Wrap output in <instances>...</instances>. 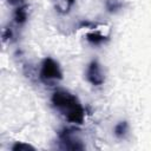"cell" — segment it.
<instances>
[{
	"label": "cell",
	"instance_id": "6da1fadb",
	"mask_svg": "<svg viewBox=\"0 0 151 151\" xmlns=\"http://www.w3.org/2000/svg\"><path fill=\"white\" fill-rule=\"evenodd\" d=\"M52 103L55 107L60 109L66 119L74 124H81L84 120V110L76 96L67 91L59 90L52 96Z\"/></svg>",
	"mask_w": 151,
	"mask_h": 151
},
{
	"label": "cell",
	"instance_id": "7a4b0ae2",
	"mask_svg": "<svg viewBox=\"0 0 151 151\" xmlns=\"http://www.w3.org/2000/svg\"><path fill=\"white\" fill-rule=\"evenodd\" d=\"M41 78L46 80L61 79V71L55 60L52 58H46L41 64Z\"/></svg>",
	"mask_w": 151,
	"mask_h": 151
},
{
	"label": "cell",
	"instance_id": "3957f363",
	"mask_svg": "<svg viewBox=\"0 0 151 151\" xmlns=\"http://www.w3.org/2000/svg\"><path fill=\"white\" fill-rule=\"evenodd\" d=\"M86 78L92 85H96V86L101 85L104 83V74L97 60H92L90 63L87 71H86Z\"/></svg>",
	"mask_w": 151,
	"mask_h": 151
},
{
	"label": "cell",
	"instance_id": "277c9868",
	"mask_svg": "<svg viewBox=\"0 0 151 151\" xmlns=\"http://www.w3.org/2000/svg\"><path fill=\"white\" fill-rule=\"evenodd\" d=\"M14 19L18 24H24L27 19V9L25 6H19L14 12Z\"/></svg>",
	"mask_w": 151,
	"mask_h": 151
},
{
	"label": "cell",
	"instance_id": "5b68a950",
	"mask_svg": "<svg viewBox=\"0 0 151 151\" xmlns=\"http://www.w3.org/2000/svg\"><path fill=\"white\" fill-rule=\"evenodd\" d=\"M86 39H87L91 44H93V45H99V44H101V42L105 40V37H103V35L99 34V33H88V34L86 35Z\"/></svg>",
	"mask_w": 151,
	"mask_h": 151
},
{
	"label": "cell",
	"instance_id": "8992f818",
	"mask_svg": "<svg viewBox=\"0 0 151 151\" xmlns=\"http://www.w3.org/2000/svg\"><path fill=\"white\" fill-rule=\"evenodd\" d=\"M127 131V124L125 122H120L116 127H114V133L118 137H123Z\"/></svg>",
	"mask_w": 151,
	"mask_h": 151
},
{
	"label": "cell",
	"instance_id": "52a82bcc",
	"mask_svg": "<svg viewBox=\"0 0 151 151\" xmlns=\"http://www.w3.org/2000/svg\"><path fill=\"white\" fill-rule=\"evenodd\" d=\"M14 151H28V150H34L33 146L28 145V144H24V143H17L13 145L12 147Z\"/></svg>",
	"mask_w": 151,
	"mask_h": 151
},
{
	"label": "cell",
	"instance_id": "ba28073f",
	"mask_svg": "<svg viewBox=\"0 0 151 151\" xmlns=\"http://www.w3.org/2000/svg\"><path fill=\"white\" fill-rule=\"evenodd\" d=\"M7 1L12 5H20V4H22L24 0H7Z\"/></svg>",
	"mask_w": 151,
	"mask_h": 151
},
{
	"label": "cell",
	"instance_id": "9c48e42d",
	"mask_svg": "<svg viewBox=\"0 0 151 151\" xmlns=\"http://www.w3.org/2000/svg\"><path fill=\"white\" fill-rule=\"evenodd\" d=\"M66 1H68V2H70V4H72V2H73V1H74V0H66Z\"/></svg>",
	"mask_w": 151,
	"mask_h": 151
}]
</instances>
